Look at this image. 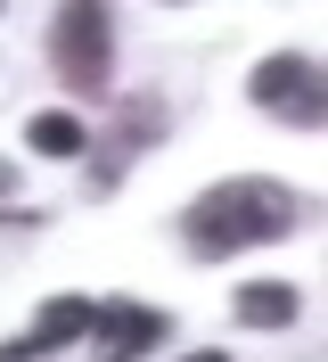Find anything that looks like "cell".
Returning <instances> with one entry per match:
<instances>
[{"instance_id": "6da1fadb", "label": "cell", "mask_w": 328, "mask_h": 362, "mask_svg": "<svg viewBox=\"0 0 328 362\" xmlns=\"http://www.w3.org/2000/svg\"><path fill=\"white\" fill-rule=\"evenodd\" d=\"M296 189L287 181H221L189 206V239L197 255H238V247H262V239H287L296 230Z\"/></svg>"}, {"instance_id": "7a4b0ae2", "label": "cell", "mask_w": 328, "mask_h": 362, "mask_svg": "<svg viewBox=\"0 0 328 362\" xmlns=\"http://www.w3.org/2000/svg\"><path fill=\"white\" fill-rule=\"evenodd\" d=\"M255 107H271V115H287V124H296V132H304V124H320L328 115V90H320V66H312L304 49H279V58H262L255 66Z\"/></svg>"}, {"instance_id": "3957f363", "label": "cell", "mask_w": 328, "mask_h": 362, "mask_svg": "<svg viewBox=\"0 0 328 362\" xmlns=\"http://www.w3.org/2000/svg\"><path fill=\"white\" fill-rule=\"evenodd\" d=\"M107 58H115V17L107 8H66L58 17V74L74 90H99L107 83Z\"/></svg>"}, {"instance_id": "277c9868", "label": "cell", "mask_w": 328, "mask_h": 362, "mask_svg": "<svg viewBox=\"0 0 328 362\" xmlns=\"http://www.w3.org/2000/svg\"><path fill=\"white\" fill-rule=\"evenodd\" d=\"M164 329H173V321L156 313V305H90V354L99 362H140V354H156V346H164Z\"/></svg>"}, {"instance_id": "5b68a950", "label": "cell", "mask_w": 328, "mask_h": 362, "mask_svg": "<svg viewBox=\"0 0 328 362\" xmlns=\"http://www.w3.org/2000/svg\"><path fill=\"white\" fill-rule=\"evenodd\" d=\"M74 338H90V296H49L42 313H33V338L25 346H42L58 362V346H74Z\"/></svg>"}, {"instance_id": "8992f818", "label": "cell", "mask_w": 328, "mask_h": 362, "mask_svg": "<svg viewBox=\"0 0 328 362\" xmlns=\"http://www.w3.org/2000/svg\"><path fill=\"white\" fill-rule=\"evenodd\" d=\"M25 148H33V157H83V148H90V124L66 115V107H42L33 124H25Z\"/></svg>"}, {"instance_id": "52a82bcc", "label": "cell", "mask_w": 328, "mask_h": 362, "mask_svg": "<svg viewBox=\"0 0 328 362\" xmlns=\"http://www.w3.org/2000/svg\"><path fill=\"white\" fill-rule=\"evenodd\" d=\"M296 305H304V296L287 288V280H246V288H238V321H246V329H287Z\"/></svg>"}, {"instance_id": "ba28073f", "label": "cell", "mask_w": 328, "mask_h": 362, "mask_svg": "<svg viewBox=\"0 0 328 362\" xmlns=\"http://www.w3.org/2000/svg\"><path fill=\"white\" fill-rule=\"evenodd\" d=\"M0 362H49L42 346H0Z\"/></svg>"}, {"instance_id": "9c48e42d", "label": "cell", "mask_w": 328, "mask_h": 362, "mask_svg": "<svg viewBox=\"0 0 328 362\" xmlns=\"http://www.w3.org/2000/svg\"><path fill=\"white\" fill-rule=\"evenodd\" d=\"M17 189H25V181H17V165L0 157V198H17Z\"/></svg>"}, {"instance_id": "30bf717a", "label": "cell", "mask_w": 328, "mask_h": 362, "mask_svg": "<svg viewBox=\"0 0 328 362\" xmlns=\"http://www.w3.org/2000/svg\"><path fill=\"white\" fill-rule=\"evenodd\" d=\"M181 362H230V354H181Z\"/></svg>"}]
</instances>
